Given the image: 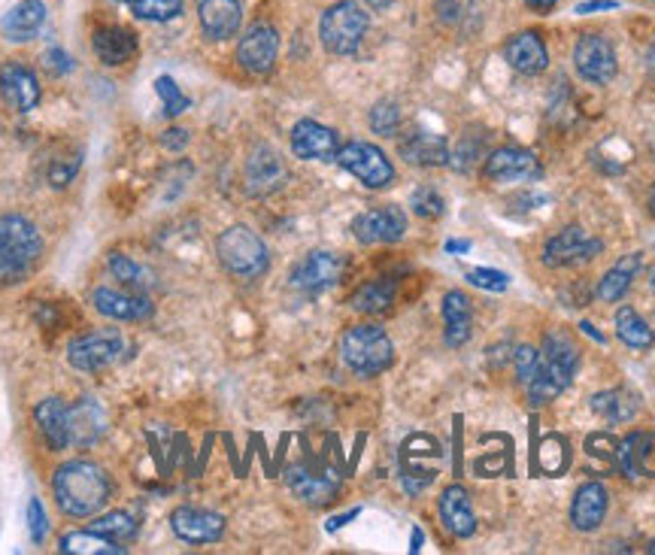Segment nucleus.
Listing matches in <instances>:
<instances>
[{"label": "nucleus", "instance_id": "nucleus-18", "mask_svg": "<svg viewBox=\"0 0 655 555\" xmlns=\"http://www.w3.org/2000/svg\"><path fill=\"white\" fill-rule=\"evenodd\" d=\"M171 529L185 543H216L225 534V516L200 507H176L171 513Z\"/></svg>", "mask_w": 655, "mask_h": 555}, {"label": "nucleus", "instance_id": "nucleus-49", "mask_svg": "<svg viewBox=\"0 0 655 555\" xmlns=\"http://www.w3.org/2000/svg\"><path fill=\"white\" fill-rule=\"evenodd\" d=\"M610 10H619V0H583L577 7V15L610 13Z\"/></svg>", "mask_w": 655, "mask_h": 555}, {"label": "nucleus", "instance_id": "nucleus-58", "mask_svg": "<svg viewBox=\"0 0 655 555\" xmlns=\"http://www.w3.org/2000/svg\"><path fill=\"white\" fill-rule=\"evenodd\" d=\"M646 550H650V553H653V555H655V541H653V543H650V546H646Z\"/></svg>", "mask_w": 655, "mask_h": 555}, {"label": "nucleus", "instance_id": "nucleus-25", "mask_svg": "<svg viewBox=\"0 0 655 555\" xmlns=\"http://www.w3.org/2000/svg\"><path fill=\"white\" fill-rule=\"evenodd\" d=\"M607 489H604V483L598 479H589V483H583L574 495V504H571V522H574V529L577 531H598L601 529L604 516H607Z\"/></svg>", "mask_w": 655, "mask_h": 555}, {"label": "nucleus", "instance_id": "nucleus-51", "mask_svg": "<svg viewBox=\"0 0 655 555\" xmlns=\"http://www.w3.org/2000/svg\"><path fill=\"white\" fill-rule=\"evenodd\" d=\"M562 0H525V7L528 10H535V13H550V10H555Z\"/></svg>", "mask_w": 655, "mask_h": 555}, {"label": "nucleus", "instance_id": "nucleus-15", "mask_svg": "<svg viewBox=\"0 0 655 555\" xmlns=\"http://www.w3.org/2000/svg\"><path fill=\"white\" fill-rule=\"evenodd\" d=\"M483 173L492 183H528L540 176V161L522 146H501L492 155H485Z\"/></svg>", "mask_w": 655, "mask_h": 555}, {"label": "nucleus", "instance_id": "nucleus-31", "mask_svg": "<svg viewBox=\"0 0 655 555\" xmlns=\"http://www.w3.org/2000/svg\"><path fill=\"white\" fill-rule=\"evenodd\" d=\"M655 452V435L650 431H634L617 450V462L625 476H655V467L650 464V455Z\"/></svg>", "mask_w": 655, "mask_h": 555}, {"label": "nucleus", "instance_id": "nucleus-55", "mask_svg": "<svg viewBox=\"0 0 655 555\" xmlns=\"http://www.w3.org/2000/svg\"><path fill=\"white\" fill-rule=\"evenodd\" d=\"M646 61H650V67H653V73H655V41L650 43V53H646Z\"/></svg>", "mask_w": 655, "mask_h": 555}, {"label": "nucleus", "instance_id": "nucleus-42", "mask_svg": "<svg viewBox=\"0 0 655 555\" xmlns=\"http://www.w3.org/2000/svg\"><path fill=\"white\" fill-rule=\"evenodd\" d=\"M370 128L382 137H392L401 128V109L392 101H380V104L370 109Z\"/></svg>", "mask_w": 655, "mask_h": 555}, {"label": "nucleus", "instance_id": "nucleus-13", "mask_svg": "<svg viewBox=\"0 0 655 555\" xmlns=\"http://www.w3.org/2000/svg\"><path fill=\"white\" fill-rule=\"evenodd\" d=\"M353 234L358 243L365 246H377V243H398L406 234V216L401 207L386 204V207H374V210L358 212L353 219Z\"/></svg>", "mask_w": 655, "mask_h": 555}, {"label": "nucleus", "instance_id": "nucleus-26", "mask_svg": "<svg viewBox=\"0 0 655 555\" xmlns=\"http://www.w3.org/2000/svg\"><path fill=\"white\" fill-rule=\"evenodd\" d=\"M92 46L94 55H97L106 67L128 65L134 55H137V49H140V43H137V37H134L131 31L118 25L97 27L92 34Z\"/></svg>", "mask_w": 655, "mask_h": 555}, {"label": "nucleus", "instance_id": "nucleus-57", "mask_svg": "<svg viewBox=\"0 0 655 555\" xmlns=\"http://www.w3.org/2000/svg\"><path fill=\"white\" fill-rule=\"evenodd\" d=\"M367 3H370V7H377V10H380V7H389V3H392V0H367Z\"/></svg>", "mask_w": 655, "mask_h": 555}, {"label": "nucleus", "instance_id": "nucleus-38", "mask_svg": "<svg viewBox=\"0 0 655 555\" xmlns=\"http://www.w3.org/2000/svg\"><path fill=\"white\" fill-rule=\"evenodd\" d=\"M137 529H140V522H137L131 513H125V510H113V513L97 516L92 525H89V531H94V534H101V537H106V541L113 543L131 541L134 534H137Z\"/></svg>", "mask_w": 655, "mask_h": 555}, {"label": "nucleus", "instance_id": "nucleus-47", "mask_svg": "<svg viewBox=\"0 0 655 555\" xmlns=\"http://www.w3.org/2000/svg\"><path fill=\"white\" fill-rule=\"evenodd\" d=\"M43 61H46V67H49L53 73H58V77H61V73H70V70H73V58H70V55H67L65 49H49Z\"/></svg>", "mask_w": 655, "mask_h": 555}, {"label": "nucleus", "instance_id": "nucleus-56", "mask_svg": "<svg viewBox=\"0 0 655 555\" xmlns=\"http://www.w3.org/2000/svg\"><path fill=\"white\" fill-rule=\"evenodd\" d=\"M646 204H650V212H653V216H655V185H653V188H650V200H646Z\"/></svg>", "mask_w": 655, "mask_h": 555}, {"label": "nucleus", "instance_id": "nucleus-1", "mask_svg": "<svg viewBox=\"0 0 655 555\" xmlns=\"http://www.w3.org/2000/svg\"><path fill=\"white\" fill-rule=\"evenodd\" d=\"M53 492L61 513L73 516V519H92L110 501L113 483L101 464L77 459V462H65L55 471Z\"/></svg>", "mask_w": 655, "mask_h": 555}, {"label": "nucleus", "instance_id": "nucleus-33", "mask_svg": "<svg viewBox=\"0 0 655 555\" xmlns=\"http://www.w3.org/2000/svg\"><path fill=\"white\" fill-rule=\"evenodd\" d=\"M591 411L598 413L601 419H607L610 425H622L631 423L637 411H641V397L634 395L631 389H607V392H598L591 395Z\"/></svg>", "mask_w": 655, "mask_h": 555}, {"label": "nucleus", "instance_id": "nucleus-10", "mask_svg": "<svg viewBox=\"0 0 655 555\" xmlns=\"http://www.w3.org/2000/svg\"><path fill=\"white\" fill-rule=\"evenodd\" d=\"M604 252V243L598 238H591L586 228L567 226L559 231L555 238L547 240L543 246V265L547 267H571L591 262Z\"/></svg>", "mask_w": 655, "mask_h": 555}, {"label": "nucleus", "instance_id": "nucleus-17", "mask_svg": "<svg viewBox=\"0 0 655 555\" xmlns=\"http://www.w3.org/2000/svg\"><path fill=\"white\" fill-rule=\"evenodd\" d=\"M92 304L101 316L116 319V322H140V319L152 316V304H149L146 291L101 286L92 291Z\"/></svg>", "mask_w": 655, "mask_h": 555}, {"label": "nucleus", "instance_id": "nucleus-39", "mask_svg": "<svg viewBox=\"0 0 655 555\" xmlns=\"http://www.w3.org/2000/svg\"><path fill=\"white\" fill-rule=\"evenodd\" d=\"M131 7L140 22H171L183 13V0H137Z\"/></svg>", "mask_w": 655, "mask_h": 555}, {"label": "nucleus", "instance_id": "nucleus-53", "mask_svg": "<svg viewBox=\"0 0 655 555\" xmlns=\"http://www.w3.org/2000/svg\"><path fill=\"white\" fill-rule=\"evenodd\" d=\"M471 250V240H449L446 252H468Z\"/></svg>", "mask_w": 655, "mask_h": 555}, {"label": "nucleus", "instance_id": "nucleus-19", "mask_svg": "<svg viewBox=\"0 0 655 555\" xmlns=\"http://www.w3.org/2000/svg\"><path fill=\"white\" fill-rule=\"evenodd\" d=\"M0 97L15 113H31L39 104L37 77L19 61H3L0 65Z\"/></svg>", "mask_w": 655, "mask_h": 555}, {"label": "nucleus", "instance_id": "nucleus-36", "mask_svg": "<svg viewBox=\"0 0 655 555\" xmlns=\"http://www.w3.org/2000/svg\"><path fill=\"white\" fill-rule=\"evenodd\" d=\"M58 550H61V553H73V555H122L125 553V546L106 541V537L94 534V531H70V534H65V537L58 541Z\"/></svg>", "mask_w": 655, "mask_h": 555}, {"label": "nucleus", "instance_id": "nucleus-28", "mask_svg": "<svg viewBox=\"0 0 655 555\" xmlns=\"http://www.w3.org/2000/svg\"><path fill=\"white\" fill-rule=\"evenodd\" d=\"M401 159L416 167H440L449 161V143L444 134L413 131L401 140Z\"/></svg>", "mask_w": 655, "mask_h": 555}, {"label": "nucleus", "instance_id": "nucleus-52", "mask_svg": "<svg viewBox=\"0 0 655 555\" xmlns=\"http://www.w3.org/2000/svg\"><path fill=\"white\" fill-rule=\"evenodd\" d=\"M579 331H583V334H589L591 340H595V344H607V337H604L601 331L595 328V325H591V322H579Z\"/></svg>", "mask_w": 655, "mask_h": 555}, {"label": "nucleus", "instance_id": "nucleus-48", "mask_svg": "<svg viewBox=\"0 0 655 555\" xmlns=\"http://www.w3.org/2000/svg\"><path fill=\"white\" fill-rule=\"evenodd\" d=\"M188 140H192V137H188V131H185V128H171V131L161 134V146H164V149H171V152H180V149H185V146H188Z\"/></svg>", "mask_w": 655, "mask_h": 555}, {"label": "nucleus", "instance_id": "nucleus-4", "mask_svg": "<svg viewBox=\"0 0 655 555\" xmlns=\"http://www.w3.org/2000/svg\"><path fill=\"white\" fill-rule=\"evenodd\" d=\"M43 255V238L25 216H0V277L19 279L37 265Z\"/></svg>", "mask_w": 655, "mask_h": 555}, {"label": "nucleus", "instance_id": "nucleus-11", "mask_svg": "<svg viewBox=\"0 0 655 555\" xmlns=\"http://www.w3.org/2000/svg\"><path fill=\"white\" fill-rule=\"evenodd\" d=\"M243 180H246V192L252 198H267L279 192L286 180H289V167H286V159L276 152L274 146H255L246 159V171H243Z\"/></svg>", "mask_w": 655, "mask_h": 555}, {"label": "nucleus", "instance_id": "nucleus-27", "mask_svg": "<svg viewBox=\"0 0 655 555\" xmlns=\"http://www.w3.org/2000/svg\"><path fill=\"white\" fill-rule=\"evenodd\" d=\"M286 479H289V489L307 504H328L341 489V483L328 471H315V467H307V464L289 467Z\"/></svg>", "mask_w": 655, "mask_h": 555}, {"label": "nucleus", "instance_id": "nucleus-22", "mask_svg": "<svg viewBox=\"0 0 655 555\" xmlns=\"http://www.w3.org/2000/svg\"><path fill=\"white\" fill-rule=\"evenodd\" d=\"M67 425H70V447L89 450L106 431V416L94 397H79L77 404L67 411Z\"/></svg>", "mask_w": 655, "mask_h": 555}, {"label": "nucleus", "instance_id": "nucleus-46", "mask_svg": "<svg viewBox=\"0 0 655 555\" xmlns=\"http://www.w3.org/2000/svg\"><path fill=\"white\" fill-rule=\"evenodd\" d=\"M449 159H452V167H456V171H468L473 161L485 159L483 143H468V137H464V140L459 143V149H456Z\"/></svg>", "mask_w": 655, "mask_h": 555}, {"label": "nucleus", "instance_id": "nucleus-32", "mask_svg": "<svg viewBox=\"0 0 655 555\" xmlns=\"http://www.w3.org/2000/svg\"><path fill=\"white\" fill-rule=\"evenodd\" d=\"M641 267H643L641 252H629V255H622L617 265L604 274L601 282H598V301H604V304H617V301H622V298L629 294L634 277L641 274Z\"/></svg>", "mask_w": 655, "mask_h": 555}, {"label": "nucleus", "instance_id": "nucleus-29", "mask_svg": "<svg viewBox=\"0 0 655 555\" xmlns=\"http://www.w3.org/2000/svg\"><path fill=\"white\" fill-rule=\"evenodd\" d=\"M67 407L61 397H46L39 401L37 411H34V419H37V428L43 440L49 443V450L61 452L70 447V425H67Z\"/></svg>", "mask_w": 655, "mask_h": 555}, {"label": "nucleus", "instance_id": "nucleus-40", "mask_svg": "<svg viewBox=\"0 0 655 555\" xmlns=\"http://www.w3.org/2000/svg\"><path fill=\"white\" fill-rule=\"evenodd\" d=\"M410 207H413V212H416V216H422V219H440L446 210L440 192H437V188H432V185H422V188H416V192H413V198H410Z\"/></svg>", "mask_w": 655, "mask_h": 555}, {"label": "nucleus", "instance_id": "nucleus-23", "mask_svg": "<svg viewBox=\"0 0 655 555\" xmlns=\"http://www.w3.org/2000/svg\"><path fill=\"white\" fill-rule=\"evenodd\" d=\"M504 58H507V65H510L516 73H522V77H538V73H543V70L550 67V49H547V43H543V37H540L538 31H522V34H516V37L507 43Z\"/></svg>", "mask_w": 655, "mask_h": 555}, {"label": "nucleus", "instance_id": "nucleus-59", "mask_svg": "<svg viewBox=\"0 0 655 555\" xmlns=\"http://www.w3.org/2000/svg\"><path fill=\"white\" fill-rule=\"evenodd\" d=\"M118 3H137V0H118Z\"/></svg>", "mask_w": 655, "mask_h": 555}, {"label": "nucleus", "instance_id": "nucleus-54", "mask_svg": "<svg viewBox=\"0 0 655 555\" xmlns=\"http://www.w3.org/2000/svg\"><path fill=\"white\" fill-rule=\"evenodd\" d=\"M422 550V531L413 529V546H410V553H420Z\"/></svg>", "mask_w": 655, "mask_h": 555}, {"label": "nucleus", "instance_id": "nucleus-3", "mask_svg": "<svg viewBox=\"0 0 655 555\" xmlns=\"http://www.w3.org/2000/svg\"><path fill=\"white\" fill-rule=\"evenodd\" d=\"M341 358L355 377H380L382 370L392 368L394 344L380 325H353L341 337Z\"/></svg>", "mask_w": 655, "mask_h": 555}, {"label": "nucleus", "instance_id": "nucleus-14", "mask_svg": "<svg viewBox=\"0 0 655 555\" xmlns=\"http://www.w3.org/2000/svg\"><path fill=\"white\" fill-rule=\"evenodd\" d=\"M276 55H279V34H276V27L264 25V22L252 25L237 43V61L252 77L271 73L276 65Z\"/></svg>", "mask_w": 655, "mask_h": 555}, {"label": "nucleus", "instance_id": "nucleus-20", "mask_svg": "<svg viewBox=\"0 0 655 555\" xmlns=\"http://www.w3.org/2000/svg\"><path fill=\"white\" fill-rule=\"evenodd\" d=\"M197 19L207 41H231L243 22V7L240 0H197Z\"/></svg>", "mask_w": 655, "mask_h": 555}, {"label": "nucleus", "instance_id": "nucleus-16", "mask_svg": "<svg viewBox=\"0 0 655 555\" xmlns=\"http://www.w3.org/2000/svg\"><path fill=\"white\" fill-rule=\"evenodd\" d=\"M291 152L301 161H334L341 152V137L322 122L301 119L291 128Z\"/></svg>", "mask_w": 655, "mask_h": 555}, {"label": "nucleus", "instance_id": "nucleus-50", "mask_svg": "<svg viewBox=\"0 0 655 555\" xmlns=\"http://www.w3.org/2000/svg\"><path fill=\"white\" fill-rule=\"evenodd\" d=\"M361 513V507H353V510H349V513H341V516H331V519H328V531H341L343 525H346V522H349V519H355V516Z\"/></svg>", "mask_w": 655, "mask_h": 555}, {"label": "nucleus", "instance_id": "nucleus-9", "mask_svg": "<svg viewBox=\"0 0 655 555\" xmlns=\"http://www.w3.org/2000/svg\"><path fill=\"white\" fill-rule=\"evenodd\" d=\"M574 67H577L579 80L591 85H607L617 77V49L613 43L601 34H583L574 46Z\"/></svg>", "mask_w": 655, "mask_h": 555}, {"label": "nucleus", "instance_id": "nucleus-2", "mask_svg": "<svg viewBox=\"0 0 655 555\" xmlns=\"http://www.w3.org/2000/svg\"><path fill=\"white\" fill-rule=\"evenodd\" d=\"M579 358H583L579 356V346L571 340L567 331H550L543 337V346H540L538 377L525 385L528 389V401L535 407H543V404L555 401L567 385L574 383V377H577L579 370Z\"/></svg>", "mask_w": 655, "mask_h": 555}, {"label": "nucleus", "instance_id": "nucleus-41", "mask_svg": "<svg viewBox=\"0 0 655 555\" xmlns=\"http://www.w3.org/2000/svg\"><path fill=\"white\" fill-rule=\"evenodd\" d=\"M156 92H158V97H161V104H164V116L176 119L180 113H185V109H188V97L180 92V85H176L171 77H158Z\"/></svg>", "mask_w": 655, "mask_h": 555}, {"label": "nucleus", "instance_id": "nucleus-12", "mask_svg": "<svg viewBox=\"0 0 655 555\" xmlns=\"http://www.w3.org/2000/svg\"><path fill=\"white\" fill-rule=\"evenodd\" d=\"M343 270H346V262L337 252H307L301 262L291 267V286L298 291H307V294H315V291L337 286L343 279Z\"/></svg>", "mask_w": 655, "mask_h": 555}, {"label": "nucleus", "instance_id": "nucleus-44", "mask_svg": "<svg viewBox=\"0 0 655 555\" xmlns=\"http://www.w3.org/2000/svg\"><path fill=\"white\" fill-rule=\"evenodd\" d=\"M468 282L476 286L483 291H507L510 289V277L504 270H495V267H476L468 274Z\"/></svg>", "mask_w": 655, "mask_h": 555}, {"label": "nucleus", "instance_id": "nucleus-24", "mask_svg": "<svg viewBox=\"0 0 655 555\" xmlns=\"http://www.w3.org/2000/svg\"><path fill=\"white\" fill-rule=\"evenodd\" d=\"M43 25H46V3L43 0H19L13 10L0 19V34L13 43H27L37 37Z\"/></svg>", "mask_w": 655, "mask_h": 555}, {"label": "nucleus", "instance_id": "nucleus-21", "mask_svg": "<svg viewBox=\"0 0 655 555\" xmlns=\"http://www.w3.org/2000/svg\"><path fill=\"white\" fill-rule=\"evenodd\" d=\"M437 513H440V522H444V529L452 537H471L476 531V513H473L471 495L459 483L446 486L440 501H437Z\"/></svg>", "mask_w": 655, "mask_h": 555}, {"label": "nucleus", "instance_id": "nucleus-6", "mask_svg": "<svg viewBox=\"0 0 655 555\" xmlns=\"http://www.w3.org/2000/svg\"><path fill=\"white\" fill-rule=\"evenodd\" d=\"M370 15L358 0H337L328 7L319 22V37L331 55H353L365 43Z\"/></svg>", "mask_w": 655, "mask_h": 555}, {"label": "nucleus", "instance_id": "nucleus-8", "mask_svg": "<svg viewBox=\"0 0 655 555\" xmlns=\"http://www.w3.org/2000/svg\"><path fill=\"white\" fill-rule=\"evenodd\" d=\"M122 346H125V340H122V331L118 328L89 331V334H82L77 340H70V346H67V361L77 370L92 373V370L113 365V361L122 356Z\"/></svg>", "mask_w": 655, "mask_h": 555}, {"label": "nucleus", "instance_id": "nucleus-37", "mask_svg": "<svg viewBox=\"0 0 655 555\" xmlns=\"http://www.w3.org/2000/svg\"><path fill=\"white\" fill-rule=\"evenodd\" d=\"M110 274H113L125 289L149 291L156 286V274H152L149 267L137 265L128 255H122V252H113V255H110Z\"/></svg>", "mask_w": 655, "mask_h": 555}, {"label": "nucleus", "instance_id": "nucleus-5", "mask_svg": "<svg viewBox=\"0 0 655 555\" xmlns=\"http://www.w3.org/2000/svg\"><path fill=\"white\" fill-rule=\"evenodd\" d=\"M216 252L222 267L237 279H258L271 267V252L264 240L246 226H231L216 240Z\"/></svg>", "mask_w": 655, "mask_h": 555}, {"label": "nucleus", "instance_id": "nucleus-45", "mask_svg": "<svg viewBox=\"0 0 655 555\" xmlns=\"http://www.w3.org/2000/svg\"><path fill=\"white\" fill-rule=\"evenodd\" d=\"M27 531H31V541L34 543H43L46 534H49V519H46V510H43L39 498L27 501Z\"/></svg>", "mask_w": 655, "mask_h": 555}, {"label": "nucleus", "instance_id": "nucleus-30", "mask_svg": "<svg viewBox=\"0 0 655 555\" xmlns=\"http://www.w3.org/2000/svg\"><path fill=\"white\" fill-rule=\"evenodd\" d=\"M440 310H444L446 344L452 346V349L468 344L473 334V310L471 301L464 298V291H446Z\"/></svg>", "mask_w": 655, "mask_h": 555}, {"label": "nucleus", "instance_id": "nucleus-43", "mask_svg": "<svg viewBox=\"0 0 655 555\" xmlns=\"http://www.w3.org/2000/svg\"><path fill=\"white\" fill-rule=\"evenodd\" d=\"M513 368H516V377H519V383L528 385L535 377H538L540 370V352L535 346H519L516 352H513Z\"/></svg>", "mask_w": 655, "mask_h": 555}, {"label": "nucleus", "instance_id": "nucleus-35", "mask_svg": "<svg viewBox=\"0 0 655 555\" xmlns=\"http://www.w3.org/2000/svg\"><path fill=\"white\" fill-rule=\"evenodd\" d=\"M394 291H398L394 279H370V282L355 289L349 304H353V310H358V313H370V316H374V313H386V310L394 304Z\"/></svg>", "mask_w": 655, "mask_h": 555}, {"label": "nucleus", "instance_id": "nucleus-7", "mask_svg": "<svg viewBox=\"0 0 655 555\" xmlns=\"http://www.w3.org/2000/svg\"><path fill=\"white\" fill-rule=\"evenodd\" d=\"M337 164L343 171H349L361 185L367 188H386L392 185L394 180V167L389 155L382 152L380 146L365 143V140H353V143L341 146L337 152Z\"/></svg>", "mask_w": 655, "mask_h": 555}, {"label": "nucleus", "instance_id": "nucleus-34", "mask_svg": "<svg viewBox=\"0 0 655 555\" xmlns=\"http://www.w3.org/2000/svg\"><path fill=\"white\" fill-rule=\"evenodd\" d=\"M617 337L637 352H646L655 346V331L646 325V319L634 307H619L617 310Z\"/></svg>", "mask_w": 655, "mask_h": 555}]
</instances>
